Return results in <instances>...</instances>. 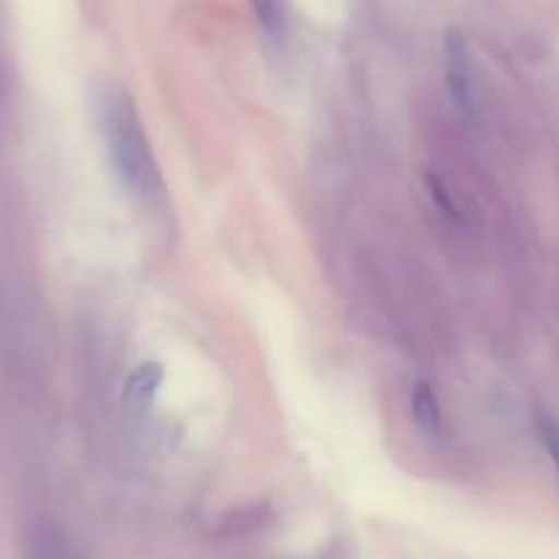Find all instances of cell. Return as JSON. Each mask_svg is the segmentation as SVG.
<instances>
[{
	"mask_svg": "<svg viewBox=\"0 0 559 559\" xmlns=\"http://www.w3.org/2000/svg\"><path fill=\"white\" fill-rule=\"evenodd\" d=\"M91 102H94V116L107 146V157L123 190H129V195L146 209L168 206L163 170L129 91L116 83H99L91 94Z\"/></svg>",
	"mask_w": 559,
	"mask_h": 559,
	"instance_id": "1",
	"label": "cell"
},
{
	"mask_svg": "<svg viewBox=\"0 0 559 559\" xmlns=\"http://www.w3.org/2000/svg\"><path fill=\"white\" fill-rule=\"evenodd\" d=\"M444 80L455 105L469 112L475 107V83H472L469 50L461 34H448L444 41Z\"/></svg>",
	"mask_w": 559,
	"mask_h": 559,
	"instance_id": "2",
	"label": "cell"
},
{
	"mask_svg": "<svg viewBox=\"0 0 559 559\" xmlns=\"http://www.w3.org/2000/svg\"><path fill=\"white\" fill-rule=\"evenodd\" d=\"M412 414L417 428L426 437H439L442 433V403H439L437 390L428 381H417L412 390Z\"/></svg>",
	"mask_w": 559,
	"mask_h": 559,
	"instance_id": "3",
	"label": "cell"
},
{
	"mask_svg": "<svg viewBox=\"0 0 559 559\" xmlns=\"http://www.w3.org/2000/svg\"><path fill=\"white\" fill-rule=\"evenodd\" d=\"M165 381V370L159 362H143L132 373V379L127 381V401L129 406L138 408V412H146L148 406L157 397L159 386Z\"/></svg>",
	"mask_w": 559,
	"mask_h": 559,
	"instance_id": "4",
	"label": "cell"
},
{
	"mask_svg": "<svg viewBox=\"0 0 559 559\" xmlns=\"http://www.w3.org/2000/svg\"><path fill=\"white\" fill-rule=\"evenodd\" d=\"M252 12H255V20L261 23V28L266 31V36H272L274 41L283 36L286 31V17H283V7L280 0H250Z\"/></svg>",
	"mask_w": 559,
	"mask_h": 559,
	"instance_id": "5",
	"label": "cell"
},
{
	"mask_svg": "<svg viewBox=\"0 0 559 559\" xmlns=\"http://www.w3.org/2000/svg\"><path fill=\"white\" fill-rule=\"evenodd\" d=\"M535 428H537V439H540L543 450H546L548 461H551L554 472L559 477V423L548 414H537L535 419Z\"/></svg>",
	"mask_w": 559,
	"mask_h": 559,
	"instance_id": "6",
	"label": "cell"
}]
</instances>
